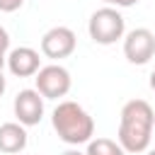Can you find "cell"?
Instances as JSON below:
<instances>
[{
  "label": "cell",
  "instance_id": "8",
  "mask_svg": "<svg viewBox=\"0 0 155 155\" xmlns=\"http://www.w3.org/2000/svg\"><path fill=\"white\" fill-rule=\"evenodd\" d=\"M10 73L15 78H31L36 75V70L41 68V58H39V51L29 48V46H19V48H12L10 56L5 58Z\"/></svg>",
  "mask_w": 155,
  "mask_h": 155
},
{
  "label": "cell",
  "instance_id": "9",
  "mask_svg": "<svg viewBox=\"0 0 155 155\" xmlns=\"http://www.w3.org/2000/svg\"><path fill=\"white\" fill-rule=\"evenodd\" d=\"M27 148V131L24 126L17 121H10V124H2L0 126V153L5 155H17Z\"/></svg>",
  "mask_w": 155,
  "mask_h": 155
},
{
  "label": "cell",
  "instance_id": "15",
  "mask_svg": "<svg viewBox=\"0 0 155 155\" xmlns=\"http://www.w3.org/2000/svg\"><path fill=\"white\" fill-rule=\"evenodd\" d=\"M63 155H85V153H80V150H65Z\"/></svg>",
  "mask_w": 155,
  "mask_h": 155
},
{
  "label": "cell",
  "instance_id": "13",
  "mask_svg": "<svg viewBox=\"0 0 155 155\" xmlns=\"http://www.w3.org/2000/svg\"><path fill=\"white\" fill-rule=\"evenodd\" d=\"M7 48H10V34L0 27V53H5Z\"/></svg>",
  "mask_w": 155,
  "mask_h": 155
},
{
  "label": "cell",
  "instance_id": "17",
  "mask_svg": "<svg viewBox=\"0 0 155 155\" xmlns=\"http://www.w3.org/2000/svg\"><path fill=\"white\" fill-rule=\"evenodd\" d=\"M2 65H5V53H0V70H2Z\"/></svg>",
  "mask_w": 155,
  "mask_h": 155
},
{
  "label": "cell",
  "instance_id": "14",
  "mask_svg": "<svg viewBox=\"0 0 155 155\" xmlns=\"http://www.w3.org/2000/svg\"><path fill=\"white\" fill-rule=\"evenodd\" d=\"M2 92H5V75H2V70H0V97H2Z\"/></svg>",
  "mask_w": 155,
  "mask_h": 155
},
{
  "label": "cell",
  "instance_id": "4",
  "mask_svg": "<svg viewBox=\"0 0 155 155\" xmlns=\"http://www.w3.org/2000/svg\"><path fill=\"white\" fill-rule=\"evenodd\" d=\"M34 80H36V92L44 99H58L70 92V73L58 63L39 68Z\"/></svg>",
  "mask_w": 155,
  "mask_h": 155
},
{
  "label": "cell",
  "instance_id": "6",
  "mask_svg": "<svg viewBox=\"0 0 155 155\" xmlns=\"http://www.w3.org/2000/svg\"><path fill=\"white\" fill-rule=\"evenodd\" d=\"M78 46V39H75V31L70 27H51L44 36H41V53L46 58H53V61H61V58H68Z\"/></svg>",
  "mask_w": 155,
  "mask_h": 155
},
{
  "label": "cell",
  "instance_id": "1",
  "mask_svg": "<svg viewBox=\"0 0 155 155\" xmlns=\"http://www.w3.org/2000/svg\"><path fill=\"white\" fill-rule=\"evenodd\" d=\"M155 128V111L145 99H131L121 109L119 145L126 153H145Z\"/></svg>",
  "mask_w": 155,
  "mask_h": 155
},
{
  "label": "cell",
  "instance_id": "5",
  "mask_svg": "<svg viewBox=\"0 0 155 155\" xmlns=\"http://www.w3.org/2000/svg\"><path fill=\"white\" fill-rule=\"evenodd\" d=\"M124 56L133 65H145L155 56V34L145 27H136L124 36Z\"/></svg>",
  "mask_w": 155,
  "mask_h": 155
},
{
  "label": "cell",
  "instance_id": "12",
  "mask_svg": "<svg viewBox=\"0 0 155 155\" xmlns=\"http://www.w3.org/2000/svg\"><path fill=\"white\" fill-rule=\"evenodd\" d=\"M109 7H133L138 0H104Z\"/></svg>",
  "mask_w": 155,
  "mask_h": 155
},
{
  "label": "cell",
  "instance_id": "11",
  "mask_svg": "<svg viewBox=\"0 0 155 155\" xmlns=\"http://www.w3.org/2000/svg\"><path fill=\"white\" fill-rule=\"evenodd\" d=\"M24 5V0H0V12H15Z\"/></svg>",
  "mask_w": 155,
  "mask_h": 155
},
{
  "label": "cell",
  "instance_id": "7",
  "mask_svg": "<svg viewBox=\"0 0 155 155\" xmlns=\"http://www.w3.org/2000/svg\"><path fill=\"white\" fill-rule=\"evenodd\" d=\"M15 116L22 126H36L44 116V97L36 90H22L15 97Z\"/></svg>",
  "mask_w": 155,
  "mask_h": 155
},
{
  "label": "cell",
  "instance_id": "2",
  "mask_svg": "<svg viewBox=\"0 0 155 155\" xmlns=\"http://www.w3.org/2000/svg\"><path fill=\"white\" fill-rule=\"evenodd\" d=\"M51 126L58 133V138L68 145H82L94 136V121L92 116L78 104V102H58V107L51 114Z\"/></svg>",
  "mask_w": 155,
  "mask_h": 155
},
{
  "label": "cell",
  "instance_id": "18",
  "mask_svg": "<svg viewBox=\"0 0 155 155\" xmlns=\"http://www.w3.org/2000/svg\"><path fill=\"white\" fill-rule=\"evenodd\" d=\"M145 155H155V148L153 150H145Z\"/></svg>",
  "mask_w": 155,
  "mask_h": 155
},
{
  "label": "cell",
  "instance_id": "3",
  "mask_svg": "<svg viewBox=\"0 0 155 155\" xmlns=\"http://www.w3.org/2000/svg\"><path fill=\"white\" fill-rule=\"evenodd\" d=\"M87 31H90V39L94 44L109 46V44H116L119 39H124L126 22L116 7L107 5V7H99L92 12V17L87 22Z\"/></svg>",
  "mask_w": 155,
  "mask_h": 155
},
{
  "label": "cell",
  "instance_id": "10",
  "mask_svg": "<svg viewBox=\"0 0 155 155\" xmlns=\"http://www.w3.org/2000/svg\"><path fill=\"white\" fill-rule=\"evenodd\" d=\"M85 155H126V150L119 145V140H111V138H90Z\"/></svg>",
  "mask_w": 155,
  "mask_h": 155
},
{
  "label": "cell",
  "instance_id": "16",
  "mask_svg": "<svg viewBox=\"0 0 155 155\" xmlns=\"http://www.w3.org/2000/svg\"><path fill=\"white\" fill-rule=\"evenodd\" d=\"M150 90L155 92V70H153V75H150Z\"/></svg>",
  "mask_w": 155,
  "mask_h": 155
},
{
  "label": "cell",
  "instance_id": "19",
  "mask_svg": "<svg viewBox=\"0 0 155 155\" xmlns=\"http://www.w3.org/2000/svg\"><path fill=\"white\" fill-rule=\"evenodd\" d=\"M153 131H155V128H153Z\"/></svg>",
  "mask_w": 155,
  "mask_h": 155
}]
</instances>
